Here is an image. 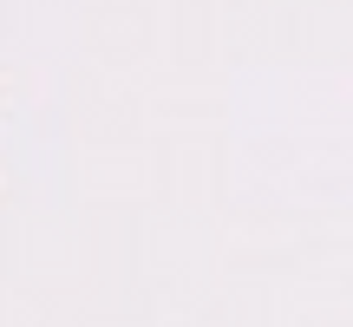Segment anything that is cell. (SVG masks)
I'll return each mask as SVG.
<instances>
[]
</instances>
